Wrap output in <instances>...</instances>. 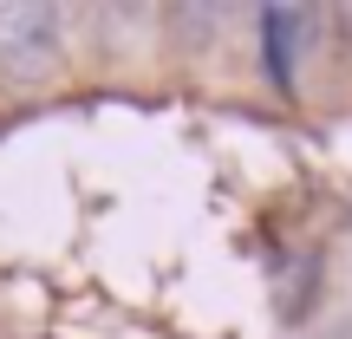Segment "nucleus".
I'll use <instances>...</instances> for the list:
<instances>
[{
  "label": "nucleus",
  "instance_id": "f03ea898",
  "mask_svg": "<svg viewBox=\"0 0 352 339\" xmlns=\"http://www.w3.org/2000/svg\"><path fill=\"white\" fill-rule=\"evenodd\" d=\"M261 26H267V72H274V85H294V39H300L307 20L294 7H267Z\"/></svg>",
  "mask_w": 352,
  "mask_h": 339
},
{
  "label": "nucleus",
  "instance_id": "f257e3e1",
  "mask_svg": "<svg viewBox=\"0 0 352 339\" xmlns=\"http://www.w3.org/2000/svg\"><path fill=\"white\" fill-rule=\"evenodd\" d=\"M0 59L20 78L46 72L59 59V13L52 7H0Z\"/></svg>",
  "mask_w": 352,
  "mask_h": 339
}]
</instances>
